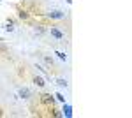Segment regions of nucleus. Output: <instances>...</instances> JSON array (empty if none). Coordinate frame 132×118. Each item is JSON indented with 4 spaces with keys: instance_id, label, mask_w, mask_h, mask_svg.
Here are the masks:
<instances>
[{
    "instance_id": "14",
    "label": "nucleus",
    "mask_w": 132,
    "mask_h": 118,
    "mask_svg": "<svg viewBox=\"0 0 132 118\" xmlns=\"http://www.w3.org/2000/svg\"><path fill=\"white\" fill-rule=\"evenodd\" d=\"M7 23H11V25H16V18H7Z\"/></svg>"
},
{
    "instance_id": "4",
    "label": "nucleus",
    "mask_w": 132,
    "mask_h": 118,
    "mask_svg": "<svg viewBox=\"0 0 132 118\" xmlns=\"http://www.w3.org/2000/svg\"><path fill=\"white\" fill-rule=\"evenodd\" d=\"M18 97L23 99V100H30V99L34 97V92H32L28 86H20V88H18Z\"/></svg>"
},
{
    "instance_id": "3",
    "label": "nucleus",
    "mask_w": 132,
    "mask_h": 118,
    "mask_svg": "<svg viewBox=\"0 0 132 118\" xmlns=\"http://www.w3.org/2000/svg\"><path fill=\"white\" fill-rule=\"evenodd\" d=\"M48 34H50L53 39H56V41H62V39H65V34L62 32L56 25H51L50 28H48Z\"/></svg>"
},
{
    "instance_id": "10",
    "label": "nucleus",
    "mask_w": 132,
    "mask_h": 118,
    "mask_svg": "<svg viewBox=\"0 0 132 118\" xmlns=\"http://www.w3.org/2000/svg\"><path fill=\"white\" fill-rule=\"evenodd\" d=\"M56 85H58L60 88H67V86H69L67 79H63V78H58V79H56Z\"/></svg>"
},
{
    "instance_id": "1",
    "label": "nucleus",
    "mask_w": 132,
    "mask_h": 118,
    "mask_svg": "<svg viewBox=\"0 0 132 118\" xmlns=\"http://www.w3.org/2000/svg\"><path fill=\"white\" fill-rule=\"evenodd\" d=\"M44 16L48 18V20H55V21H62L67 18V14L60 9H53V11H48V12H44Z\"/></svg>"
},
{
    "instance_id": "11",
    "label": "nucleus",
    "mask_w": 132,
    "mask_h": 118,
    "mask_svg": "<svg viewBox=\"0 0 132 118\" xmlns=\"http://www.w3.org/2000/svg\"><path fill=\"white\" fill-rule=\"evenodd\" d=\"M55 55H56L60 60H63V62L67 60V53H63V51H55Z\"/></svg>"
},
{
    "instance_id": "8",
    "label": "nucleus",
    "mask_w": 132,
    "mask_h": 118,
    "mask_svg": "<svg viewBox=\"0 0 132 118\" xmlns=\"http://www.w3.org/2000/svg\"><path fill=\"white\" fill-rule=\"evenodd\" d=\"M62 116H67V118L72 116V108L69 104H65V102H63V109H62Z\"/></svg>"
},
{
    "instance_id": "13",
    "label": "nucleus",
    "mask_w": 132,
    "mask_h": 118,
    "mask_svg": "<svg viewBox=\"0 0 132 118\" xmlns=\"http://www.w3.org/2000/svg\"><path fill=\"white\" fill-rule=\"evenodd\" d=\"M55 100H60V102H65V97L62 95L60 92H56V93H55Z\"/></svg>"
},
{
    "instance_id": "12",
    "label": "nucleus",
    "mask_w": 132,
    "mask_h": 118,
    "mask_svg": "<svg viewBox=\"0 0 132 118\" xmlns=\"http://www.w3.org/2000/svg\"><path fill=\"white\" fill-rule=\"evenodd\" d=\"M16 30V25H11V23H5V32H14Z\"/></svg>"
},
{
    "instance_id": "7",
    "label": "nucleus",
    "mask_w": 132,
    "mask_h": 118,
    "mask_svg": "<svg viewBox=\"0 0 132 118\" xmlns=\"http://www.w3.org/2000/svg\"><path fill=\"white\" fill-rule=\"evenodd\" d=\"M32 83L35 85V86H39V88H44L46 86V81H44V78H41V76H32Z\"/></svg>"
},
{
    "instance_id": "5",
    "label": "nucleus",
    "mask_w": 132,
    "mask_h": 118,
    "mask_svg": "<svg viewBox=\"0 0 132 118\" xmlns=\"http://www.w3.org/2000/svg\"><path fill=\"white\" fill-rule=\"evenodd\" d=\"M30 18H32V12L28 9H25V7H18V20L30 21Z\"/></svg>"
},
{
    "instance_id": "9",
    "label": "nucleus",
    "mask_w": 132,
    "mask_h": 118,
    "mask_svg": "<svg viewBox=\"0 0 132 118\" xmlns=\"http://www.w3.org/2000/svg\"><path fill=\"white\" fill-rule=\"evenodd\" d=\"M42 60H44V64L46 65H55V60H53V57H50V55H42Z\"/></svg>"
},
{
    "instance_id": "2",
    "label": "nucleus",
    "mask_w": 132,
    "mask_h": 118,
    "mask_svg": "<svg viewBox=\"0 0 132 118\" xmlns=\"http://www.w3.org/2000/svg\"><path fill=\"white\" fill-rule=\"evenodd\" d=\"M39 102H41V104H44L46 108H53V106H55V95L42 92L41 95H39Z\"/></svg>"
},
{
    "instance_id": "6",
    "label": "nucleus",
    "mask_w": 132,
    "mask_h": 118,
    "mask_svg": "<svg viewBox=\"0 0 132 118\" xmlns=\"http://www.w3.org/2000/svg\"><path fill=\"white\" fill-rule=\"evenodd\" d=\"M32 28H34V32H35L37 35H44V34L48 32L46 25H42V23H34V25H32Z\"/></svg>"
}]
</instances>
